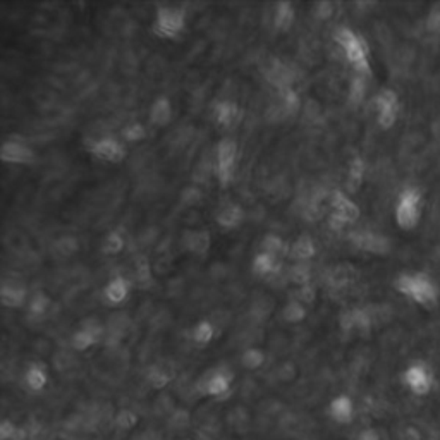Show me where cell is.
<instances>
[{
	"instance_id": "d590c367",
	"label": "cell",
	"mask_w": 440,
	"mask_h": 440,
	"mask_svg": "<svg viewBox=\"0 0 440 440\" xmlns=\"http://www.w3.org/2000/svg\"><path fill=\"white\" fill-rule=\"evenodd\" d=\"M122 138H124V140L129 141V143H136V141L145 140L146 138L145 126L140 124V122H131V124H128L124 129H122Z\"/></svg>"
},
{
	"instance_id": "3957f363",
	"label": "cell",
	"mask_w": 440,
	"mask_h": 440,
	"mask_svg": "<svg viewBox=\"0 0 440 440\" xmlns=\"http://www.w3.org/2000/svg\"><path fill=\"white\" fill-rule=\"evenodd\" d=\"M423 210V200L422 193L415 188H408L399 194L398 203L394 208V219L396 224L403 229V231H413L416 225L420 224Z\"/></svg>"
},
{
	"instance_id": "f35d334b",
	"label": "cell",
	"mask_w": 440,
	"mask_h": 440,
	"mask_svg": "<svg viewBox=\"0 0 440 440\" xmlns=\"http://www.w3.org/2000/svg\"><path fill=\"white\" fill-rule=\"evenodd\" d=\"M303 215L307 217L308 220L313 222V220H319L320 217L323 215V207L320 201H315V200H310L307 205H304L303 208Z\"/></svg>"
},
{
	"instance_id": "8d00e7d4",
	"label": "cell",
	"mask_w": 440,
	"mask_h": 440,
	"mask_svg": "<svg viewBox=\"0 0 440 440\" xmlns=\"http://www.w3.org/2000/svg\"><path fill=\"white\" fill-rule=\"evenodd\" d=\"M364 98V81L363 76L352 78L350 86V102L352 105H359Z\"/></svg>"
},
{
	"instance_id": "83f0119b",
	"label": "cell",
	"mask_w": 440,
	"mask_h": 440,
	"mask_svg": "<svg viewBox=\"0 0 440 440\" xmlns=\"http://www.w3.org/2000/svg\"><path fill=\"white\" fill-rule=\"evenodd\" d=\"M289 280L296 284L298 287L301 285H308L311 283V268L308 263H295L287 272Z\"/></svg>"
},
{
	"instance_id": "ffe728a7",
	"label": "cell",
	"mask_w": 440,
	"mask_h": 440,
	"mask_svg": "<svg viewBox=\"0 0 440 440\" xmlns=\"http://www.w3.org/2000/svg\"><path fill=\"white\" fill-rule=\"evenodd\" d=\"M244 222V210L239 205H227L217 213V224L222 229H236Z\"/></svg>"
},
{
	"instance_id": "4fadbf2b",
	"label": "cell",
	"mask_w": 440,
	"mask_h": 440,
	"mask_svg": "<svg viewBox=\"0 0 440 440\" xmlns=\"http://www.w3.org/2000/svg\"><path fill=\"white\" fill-rule=\"evenodd\" d=\"M328 201H331L332 213H337V215L343 217L347 224H352V222L358 220V217H359L358 205H356L346 193L332 191Z\"/></svg>"
},
{
	"instance_id": "ba28073f",
	"label": "cell",
	"mask_w": 440,
	"mask_h": 440,
	"mask_svg": "<svg viewBox=\"0 0 440 440\" xmlns=\"http://www.w3.org/2000/svg\"><path fill=\"white\" fill-rule=\"evenodd\" d=\"M198 388L208 398H224L232 388V375L225 370H210L198 383Z\"/></svg>"
},
{
	"instance_id": "60d3db41",
	"label": "cell",
	"mask_w": 440,
	"mask_h": 440,
	"mask_svg": "<svg viewBox=\"0 0 440 440\" xmlns=\"http://www.w3.org/2000/svg\"><path fill=\"white\" fill-rule=\"evenodd\" d=\"M136 279L140 280L141 284L150 283V279H152L150 265H148V261H146L145 258H141L140 261H136Z\"/></svg>"
},
{
	"instance_id": "74e56055",
	"label": "cell",
	"mask_w": 440,
	"mask_h": 440,
	"mask_svg": "<svg viewBox=\"0 0 440 440\" xmlns=\"http://www.w3.org/2000/svg\"><path fill=\"white\" fill-rule=\"evenodd\" d=\"M316 298V291L313 289L311 284L308 285H301L295 291V299L299 301L301 304H311Z\"/></svg>"
},
{
	"instance_id": "30bf717a",
	"label": "cell",
	"mask_w": 440,
	"mask_h": 440,
	"mask_svg": "<svg viewBox=\"0 0 440 440\" xmlns=\"http://www.w3.org/2000/svg\"><path fill=\"white\" fill-rule=\"evenodd\" d=\"M0 158L6 164L28 165L35 160V152L19 140H7L0 148Z\"/></svg>"
},
{
	"instance_id": "2e32d148",
	"label": "cell",
	"mask_w": 440,
	"mask_h": 440,
	"mask_svg": "<svg viewBox=\"0 0 440 440\" xmlns=\"http://www.w3.org/2000/svg\"><path fill=\"white\" fill-rule=\"evenodd\" d=\"M315 255V243H313V239L308 234H301L298 239L291 244V249H289V258L295 260V263H308Z\"/></svg>"
},
{
	"instance_id": "8992f818",
	"label": "cell",
	"mask_w": 440,
	"mask_h": 440,
	"mask_svg": "<svg viewBox=\"0 0 440 440\" xmlns=\"http://www.w3.org/2000/svg\"><path fill=\"white\" fill-rule=\"evenodd\" d=\"M236 158H237L236 141L225 138V140H222L219 145H217L215 176L222 188H227L229 182L232 181L234 167H236Z\"/></svg>"
},
{
	"instance_id": "7c38bea8",
	"label": "cell",
	"mask_w": 440,
	"mask_h": 440,
	"mask_svg": "<svg viewBox=\"0 0 440 440\" xmlns=\"http://www.w3.org/2000/svg\"><path fill=\"white\" fill-rule=\"evenodd\" d=\"M104 332L105 331L102 328V325H98V322H86L81 331L74 332L73 337H71V344L76 351H86L104 337Z\"/></svg>"
},
{
	"instance_id": "52a82bcc",
	"label": "cell",
	"mask_w": 440,
	"mask_h": 440,
	"mask_svg": "<svg viewBox=\"0 0 440 440\" xmlns=\"http://www.w3.org/2000/svg\"><path fill=\"white\" fill-rule=\"evenodd\" d=\"M376 109V122L382 129H391L399 116V98L392 90H382L374 100Z\"/></svg>"
},
{
	"instance_id": "9a60e30c",
	"label": "cell",
	"mask_w": 440,
	"mask_h": 440,
	"mask_svg": "<svg viewBox=\"0 0 440 440\" xmlns=\"http://www.w3.org/2000/svg\"><path fill=\"white\" fill-rule=\"evenodd\" d=\"M182 246L188 251L194 253V255H207L210 246H212V237H210L208 231H186L182 234Z\"/></svg>"
},
{
	"instance_id": "d6986e66",
	"label": "cell",
	"mask_w": 440,
	"mask_h": 440,
	"mask_svg": "<svg viewBox=\"0 0 440 440\" xmlns=\"http://www.w3.org/2000/svg\"><path fill=\"white\" fill-rule=\"evenodd\" d=\"M28 292L25 287L14 284H4L0 287V299L4 307L9 308H21L26 303Z\"/></svg>"
},
{
	"instance_id": "b9f144b4",
	"label": "cell",
	"mask_w": 440,
	"mask_h": 440,
	"mask_svg": "<svg viewBox=\"0 0 440 440\" xmlns=\"http://www.w3.org/2000/svg\"><path fill=\"white\" fill-rule=\"evenodd\" d=\"M334 14V6L331 2H319L315 6V16L319 19H331Z\"/></svg>"
},
{
	"instance_id": "7bdbcfd3",
	"label": "cell",
	"mask_w": 440,
	"mask_h": 440,
	"mask_svg": "<svg viewBox=\"0 0 440 440\" xmlns=\"http://www.w3.org/2000/svg\"><path fill=\"white\" fill-rule=\"evenodd\" d=\"M355 440H382V435H380L376 428H364Z\"/></svg>"
},
{
	"instance_id": "e575fe53",
	"label": "cell",
	"mask_w": 440,
	"mask_h": 440,
	"mask_svg": "<svg viewBox=\"0 0 440 440\" xmlns=\"http://www.w3.org/2000/svg\"><path fill=\"white\" fill-rule=\"evenodd\" d=\"M203 201V191L198 186H188L181 193V203L186 207H196Z\"/></svg>"
},
{
	"instance_id": "5b68a950",
	"label": "cell",
	"mask_w": 440,
	"mask_h": 440,
	"mask_svg": "<svg viewBox=\"0 0 440 440\" xmlns=\"http://www.w3.org/2000/svg\"><path fill=\"white\" fill-rule=\"evenodd\" d=\"M186 26V13L179 7H160L157 11L153 31L160 38H176Z\"/></svg>"
},
{
	"instance_id": "f1b7e54d",
	"label": "cell",
	"mask_w": 440,
	"mask_h": 440,
	"mask_svg": "<svg viewBox=\"0 0 440 440\" xmlns=\"http://www.w3.org/2000/svg\"><path fill=\"white\" fill-rule=\"evenodd\" d=\"M191 337L194 343L200 344V346H205V344H208L215 337V327L207 322V320H201V322H198L193 327Z\"/></svg>"
},
{
	"instance_id": "cb8c5ba5",
	"label": "cell",
	"mask_w": 440,
	"mask_h": 440,
	"mask_svg": "<svg viewBox=\"0 0 440 440\" xmlns=\"http://www.w3.org/2000/svg\"><path fill=\"white\" fill-rule=\"evenodd\" d=\"M25 382L30 391L33 392H40L43 391L47 386V382H49V375H47L45 368L42 367V364L38 363H33L30 364V368L26 370V375H25Z\"/></svg>"
},
{
	"instance_id": "7a4b0ae2",
	"label": "cell",
	"mask_w": 440,
	"mask_h": 440,
	"mask_svg": "<svg viewBox=\"0 0 440 440\" xmlns=\"http://www.w3.org/2000/svg\"><path fill=\"white\" fill-rule=\"evenodd\" d=\"M334 40L337 45L343 49L347 62L358 73V76H368L371 73L370 59H368V45L358 33H355L350 28H339L334 33Z\"/></svg>"
},
{
	"instance_id": "4316f807",
	"label": "cell",
	"mask_w": 440,
	"mask_h": 440,
	"mask_svg": "<svg viewBox=\"0 0 440 440\" xmlns=\"http://www.w3.org/2000/svg\"><path fill=\"white\" fill-rule=\"evenodd\" d=\"M364 177V164L362 158H355L350 165V174H347V181H346V188L347 191L352 193L362 186Z\"/></svg>"
},
{
	"instance_id": "7402d4cb",
	"label": "cell",
	"mask_w": 440,
	"mask_h": 440,
	"mask_svg": "<svg viewBox=\"0 0 440 440\" xmlns=\"http://www.w3.org/2000/svg\"><path fill=\"white\" fill-rule=\"evenodd\" d=\"M170 119H172V105H170L169 98L158 97L150 109V121L155 126H165L169 124Z\"/></svg>"
},
{
	"instance_id": "e0dca14e",
	"label": "cell",
	"mask_w": 440,
	"mask_h": 440,
	"mask_svg": "<svg viewBox=\"0 0 440 440\" xmlns=\"http://www.w3.org/2000/svg\"><path fill=\"white\" fill-rule=\"evenodd\" d=\"M283 261L279 256L268 255V253H258L253 260V273L260 277H275L280 273Z\"/></svg>"
},
{
	"instance_id": "9c48e42d",
	"label": "cell",
	"mask_w": 440,
	"mask_h": 440,
	"mask_svg": "<svg viewBox=\"0 0 440 440\" xmlns=\"http://www.w3.org/2000/svg\"><path fill=\"white\" fill-rule=\"evenodd\" d=\"M327 415L332 422L337 423V425H351L352 420H355L356 416L355 403H352V399L346 394L335 396V398L328 403Z\"/></svg>"
},
{
	"instance_id": "4dcf8cb0",
	"label": "cell",
	"mask_w": 440,
	"mask_h": 440,
	"mask_svg": "<svg viewBox=\"0 0 440 440\" xmlns=\"http://www.w3.org/2000/svg\"><path fill=\"white\" fill-rule=\"evenodd\" d=\"M265 363V352L258 350V347H249L241 356V364L246 370H258L261 364Z\"/></svg>"
},
{
	"instance_id": "d6a6232c",
	"label": "cell",
	"mask_w": 440,
	"mask_h": 440,
	"mask_svg": "<svg viewBox=\"0 0 440 440\" xmlns=\"http://www.w3.org/2000/svg\"><path fill=\"white\" fill-rule=\"evenodd\" d=\"M50 308V299L43 292H37L28 303V310L33 316H43Z\"/></svg>"
},
{
	"instance_id": "d4e9b609",
	"label": "cell",
	"mask_w": 440,
	"mask_h": 440,
	"mask_svg": "<svg viewBox=\"0 0 440 440\" xmlns=\"http://www.w3.org/2000/svg\"><path fill=\"white\" fill-rule=\"evenodd\" d=\"M289 249H291V246L285 243L283 237L277 236V234H267L261 239V251L268 253V255L283 258V256H289Z\"/></svg>"
},
{
	"instance_id": "484cf974",
	"label": "cell",
	"mask_w": 440,
	"mask_h": 440,
	"mask_svg": "<svg viewBox=\"0 0 440 440\" xmlns=\"http://www.w3.org/2000/svg\"><path fill=\"white\" fill-rule=\"evenodd\" d=\"M280 107L284 109L285 116H295L301 109V98L291 86L280 88Z\"/></svg>"
},
{
	"instance_id": "f546056e",
	"label": "cell",
	"mask_w": 440,
	"mask_h": 440,
	"mask_svg": "<svg viewBox=\"0 0 440 440\" xmlns=\"http://www.w3.org/2000/svg\"><path fill=\"white\" fill-rule=\"evenodd\" d=\"M304 316H307V308L299 303V301L291 299L283 310V319L287 323H299L303 322Z\"/></svg>"
},
{
	"instance_id": "277c9868",
	"label": "cell",
	"mask_w": 440,
	"mask_h": 440,
	"mask_svg": "<svg viewBox=\"0 0 440 440\" xmlns=\"http://www.w3.org/2000/svg\"><path fill=\"white\" fill-rule=\"evenodd\" d=\"M403 383L408 391L418 398H425L435 387V375L432 368L423 362H415L404 368Z\"/></svg>"
},
{
	"instance_id": "1f68e13d",
	"label": "cell",
	"mask_w": 440,
	"mask_h": 440,
	"mask_svg": "<svg viewBox=\"0 0 440 440\" xmlns=\"http://www.w3.org/2000/svg\"><path fill=\"white\" fill-rule=\"evenodd\" d=\"M122 249H124V237H122V234H119V232L107 234L104 244H102V251H104L105 255L114 256V255H119Z\"/></svg>"
},
{
	"instance_id": "836d02e7",
	"label": "cell",
	"mask_w": 440,
	"mask_h": 440,
	"mask_svg": "<svg viewBox=\"0 0 440 440\" xmlns=\"http://www.w3.org/2000/svg\"><path fill=\"white\" fill-rule=\"evenodd\" d=\"M55 249L62 256H73L79 249V241L74 236H62L55 241Z\"/></svg>"
},
{
	"instance_id": "8fae6325",
	"label": "cell",
	"mask_w": 440,
	"mask_h": 440,
	"mask_svg": "<svg viewBox=\"0 0 440 440\" xmlns=\"http://www.w3.org/2000/svg\"><path fill=\"white\" fill-rule=\"evenodd\" d=\"M90 152L93 153L95 157H98L100 160L105 162H112V164H119V162L124 160L126 157V148L121 141L116 140V138H102V140H97L91 145Z\"/></svg>"
},
{
	"instance_id": "ac0fdd59",
	"label": "cell",
	"mask_w": 440,
	"mask_h": 440,
	"mask_svg": "<svg viewBox=\"0 0 440 440\" xmlns=\"http://www.w3.org/2000/svg\"><path fill=\"white\" fill-rule=\"evenodd\" d=\"M129 295V283L124 277L117 275L109 280L104 289V298L109 304H121Z\"/></svg>"
},
{
	"instance_id": "6da1fadb",
	"label": "cell",
	"mask_w": 440,
	"mask_h": 440,
	"mask_svg": "<svg viewBox=\"0 0 440 440\" xmlns=\"http://www.w3.org/2000/svg\"><path fill=\"white\" fill-rule=\"evenodd\" d=\"M394 287L404 298L413 301L418 307L432 310L440 301V287L428 273L408 272L394 280Z\"/></svg>"
},
{
	"instance_id": "44dd1931",
	"label": "cell",
	"mask_w": 440,
	"mask_h": 440,
	"mask_svg": "<svg viewBox=\"0 0 440 440\" xmlns=\"http://www.w3.org/2000/svg\"><path fill=\"white\" fill-rule=\"evenodd\" d=\"M296 13L291 2H277L273 11V26L279 31H289V28L295 23Z\"/></svg>"
},
{
	"instance_id": "603a6c76",
	"label": "cell",
	"mask_w": 440,
	"mask_h": 440,
	"mask_svg": "<svg viewBox=\"0 0 440 440\" xmlns=\"http://www.w3.org/2000/svg\"><path fill=\"white\" fill-rule=\"evenodd\" d=\"M213 116H215V121L219 122L220 126L229 128V126H232L234 122H236L237 116H239V109H237V105L234 104V102L222 100L215 105Z\"/></svg>"
},
{
	"instance_id": "5bb4252c",
	"label": "cell",
	"mask_w": 440,
	"mask_h": 440,
	"mask_svg": "<svg viewBox=\"0 0 440 440\" xmlns=\"http://www.w3.org/2000/svg\"><path fill=\"white\" fill-rule=\"evenodd\" d=\"M350 239L355 243V246L364 251L376 253V255H382V253L388 251V241L386 237L379 236V234L371 232H352Z\"/></svg>"
},
{
	"instance_id": "ab89813d",
	"label": "cell",
	"mask_w": 440,
	"mask_h": 440,
	"mask_svg": "<svg viewBox=\"0 0 440 440\" xmlns=\"http://www.w3.org/2000/svg\"><path fill=\"white\" fill-rule=\"evenodd\" d=\"M19 434H21L19 428L14 423H11L9 420L0 423V440H16L19 437Z\"/></svg>"
}]
</instances>
